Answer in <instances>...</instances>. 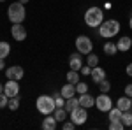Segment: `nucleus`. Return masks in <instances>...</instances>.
Instances as JSON below:
<instances>
[{"label": "nucleus", "mask_w": 132, "mask_h": 130, "mask_svg": "<svg viewBox=\"0 0 132 130\" xmlns=\"http://www.w3.org/2000/svg\"><path fill=\"white\" fill-rule=\"evenodd\" d=\"M102 21H104V11H102L101 7L92 5V7L86 9V12H85V23H86V27H90V28H99Z\"/></svg>", "instance_id": "1"}, {"label": "nucleus", "mask_w": 132, "mask_h": 130, "mask_svg": "<svg viewBox=\"0 0 132 130\" xmlns=\"http://www.w3.org/2000/svg\"><path fill=\"white\" fill-rule=\"evenodd\" d=\"M120 28H122V25H120L118 20H106L102 21L101 27H99V35L106 37V39H111V37L120 33Z\"/></svg>", "instance_id": "2"}, {"label": "nucleus", "mask_w": 132, "mask_h": 130, "mask_svg": "<svg viewBox=\"0 0 132 130\" xmlns=\"http://www.w3.org/2000/svg\"><path fill=\"white\" fill-rule=\"evenodd\" d=\"M7 18H9L11 23H23L25 18H27V9L25 5L20 4V2H14L7 7Z\"/></svg>", "instance_id": "3"}, {"label": "nucleus", "mask_w": 132, "mask_h": 130, "mask_svg": "<svg viewBox=\"0 0 132 130\" xmlns=\"http://www.w3.org/2000/svg\"><path fill=\"white\" fill-rule=\"evenodd\" d=\"M35 107L41 114H53L55 109H56V104H55V99L53 95H41L37 97V102H35Z\"/></svg>", "instance_id": "4"}, {"label": "nucleus", "mask_w": 132, "mask_h": 130, "mask_svg": "<svg viewBox=\"0 0 132 130\" xmlns=\"http://www.w3.org/2000/svg\"><path fill=\"white\" fill-rule=\"evenodd\" d=\"M69 120L76 125V127H79V125H85L86 120H88V112H86V107H83V106H78V107H74V109L69 112Z\"/></svg>", "instance_id": "5"}, {"label": "nucleus", "mask_w": 132, "mask_h": 130, "mask_svg": "<svg viewBox=\"0 0 132 130\" xmlns=\"http://www.w3.org/2000/svg\"><path fill=\"white\" fill-rule=\"evenodd\" d=\"M76 49L81 55H90L92 49H93V42L88 35H78L76 37Z\"/></svg>", "instance_id": "6"}, {"label": "nucleus", "mask_w": 132, "mask_h": 130, "mask_svg": "<svg viewBox=\"0 0 132 130\" xmlns=\"http://www.w3.org/2000/svg\"><path fill=\"white\" fill-rule=\"evenodd\" d=\"M95 107L101 112H108L113 107V100L108 93H101L99 97H95Z\"/></svg>", "instance_id": "7"}, {"label": "nucleus", "mask_w": 132, "mask_h": 130, "mask_svg": "<svg viewBox=\"0 0 132 130\" xmlns=\"http://www.w3.org/2000/svg\"><path fill=\"white\" fill-rule=\"evenodd\" d=\"M11 35H12V39L18 40V42L27 39V28L23 27V23H12V27H11Z\"/></svg>", "instance_id": "8"}, {"label": "nucleus", "mask_w": 132, "mask_h": 130, "mask_svg": "<svg viewBox=\"0 0 132 130\" xmlns=\"http://www.w3.org/2000/svg\"><path fill=\"white\" fill-rule=\"evenodd\" d=\"M4 93L7 95V97H18L20 95V83L16 79H9L5 84H4Z\"/></svg>", "instance_id": "9"}, {"label": "nucleus", "mask_w": 132, "mask_h": 130, "mask_svg": "<svg viewBox=\"0 0 132 130\" xmlns=\"http://www.w3.org/2000/svg\"><path fill=\"white\" fill-rule=\"evenodd\" d=\"M5 76H7V79L21 81L23 76H25V70H23V67H20V65H11V67L5 69Z\"/></svg>", "instance_id": "10"}, {"label": "nucleus", "mask_w": 132, "mask_h": 130, "mask_svg": "<svg viewBox=\"0 0 132 130\" xmlns=\"http://www.w3.org/2000/svg\"><path fill=\"white\" fill-rule=\"evenodd\" d=\"M69 67H71L72 70H81L83 67V55L78 51V53H72L71 56H69Z\"/></svg>", "instance_id": "11"}, {"label": "nucleus", "mask_w": 132, "mask_h": 130, "mask_svg": "<svg viewBox=\"0 0 132 130\" xmlns=\"http://www.w3.org/2000/svg\"><path fill=\"white\" fill-rule=\"evenodd\" d=\"M116 48H118V51H122V53H127L132 48V39L129 35H122L118 39V42H116Z\"/></svg>", "instance_id": "12"}, {"label": "nucleus", "mask_w": 132, "mask_h": 130, "mask_svg": "<svg viewBox=\"0 0 132 130\" xmlns=\"http://www.w3.org/2000/svg\"><path fill=\"white\" fill-rule=\"evenodd\" d=\"M90 77H92V81H93V83H97V84H99L102 79H106V70L97 65V67H93V69H92Z\"/></svg>", "instance_id": "13"}, {"label": "nucleus", "mask_w": 132, "mask_h": 130, "mask_svg": "<svg viewBox=\"0 0 132 130\" xmlns=\"http://www.w3.org/2000/svg\"><path fill=\"white\" fill-rule=\"evenodd\" d=\"M41 127L44 130H55L56 127H58V121H56V118H55L53 114H46V118L42 120Z\"/></svg>", "instance_id": "14"}, {"label": "nucleus", "mask_w": 132, "mask_h": 130, "mask_svg": "<svg viewBox=\"0 0 132 130\" xmlns=\"http://www.w3.org/2000/svg\"><path fill=\"white\" fill-rule=\"evenodd\" d=\"M60 93H62V97H63L65 100L71 99V97H74V95H76V84H72V83L63 84V86H62V90H60Z\"/></svg>", "instance_id": "15"}, {"label": "nucleus", "mask_w": 132, "mask_h": 130, "mask_svg": "<svg viewBox=\"0 0 132 130\" xmlns=\"http://www.w3.org/2000/svg\"><path fill=\"white\" fill-rule=\"evenodd\" d=\"M116 107H118V109H122V111L132 109V99H130V97H127V95L120 97V99L116 100Z\"/></svg>", "instance_id": "16"}, {"label": "nucleus", "mask_w": 132, "mask_h": 130, "mask_svg": "<svg viewBox=\"0 0 132 130\" xmlns=\"http://www.w3.org/2000/svg\"><path fill=\"white\" fill-rule=\"evenodd\" d=\"M79 106L86 107V109L93 107V106H95V97H92V95H88V93H83V95H79Z\"/></svg>", "instance_id": "17"}, {"label": "nucleus", "mask_w": 132, "mask_h": 130, "mask_svg": "<svg viewBox=\"0 0 132 130\" xmlns=\"http://www.w3.org/2000/svg\"><path fill=\"white\" fill-rule=\"evenodd\" d=\"M104 55H108V56H114L116 53H118V48H116V42H111V40H108L106 44H104Z\"/></svg>", "instance_id": "18"}, {"label": "nucleus", "mask_w": 132, "mask_h": 130, "mask_svg": "<svg viewBox=\"0 0 132 130\" xmlns=\"http://www.w3.org/2000/svg\"><path fill=\"white\" fill-rule=\"evenodd\" d=\"M122 114H123V111H122V109H118V107L114 106V107H111V109L108 111V120H109V121L122 120Z\"/></svg>", "instance_id": "19"}, {"label": "nucleus", "mask_w": 132, "mask_h": 130, "mask_svg": "<svg viewBox=\"0 0 132 130\" xmlns=\"http://www.w3.org/2000/svg\"><path fill=\"white\" fill-rule=\"evenodd\" d=\"M53 116L56 118V121H58V123L69 120V112L63 109V107H56V109H55V112H53Z\"/></svg>", "instance_id": "20"}, {"label": "nucleus", "mask_w": 132, "mask_h": 130, "mask_svg": "<svg viewBox=\"0 0 132 130\" xmlns=\"http://www.w3.org/2000/svg\"><path fill=\"white\" fill-rule=\"evenodd\" d=\"M79 106V99H76V95L74 97H71V99H67L65 100V106H63V109L67 111V112H71L74 107H78Z\"/></svg>", "instance_id": "21"}, {"label": "nucleus", "mask_w": 132, "mask_h": 130, "mask_svg": "<svg viewBox=\"0 0 132 130\" xmlns=\"http://www.w3.org/2000/svg\"><path fill=\"white\" fill-rule=\"evenodd\" d=\"M9 53H11V44L5 42V40H2V42H0V58L5 60V58L9 56Z\"/></svg>", "instance_id": "22"}, {"label": "nucleus", "mask_w": 132, "mask_h": 130, "mask_svg": "<svg viewBox=\"0 0 132 130\" xmlns=\"http://www.w3.org/2000/svg\"><path fill=\"white\" fill-rule=\"evenodd\" d=\"M65 77H67V83H72V84H78V83H79V77H81V76H79V72H78V70H69V72H67V76H65Z\"/></svg>", "instance_id": "23"}, {"label": "nucleus", "mask_w": 132, "mask_h": 130, "mask_svg": "<svg viewBox=\"0 0 132 130\" xmlns=\"http://www.w3.org/2000/svg\"><path fill=\"white\" fill-rule=\"evenodd\" d=\"M122 121H123V125H125V128H127V127L130 128V127H132V109L123 111V114H122Z\"/></svg>", "instance_id": "24"}, {"label": "nucleus", "mask_w": 132, "mask_h": 130, "mask_svg": "<svg viewBox=\"0 0 132 130\" xmlns=\"http://www.w3.org/2000/svg\"><path fill=\"white\" fill-rule=\"evenodd\" d=\"M86 65H88V67H92V69H93V67H97V65H99V56H97L95 53L86 55Z\"/></svg>", "instance_id": "25"}, {"label": "nucleus", "mask_w": 132, "mask_h": 130, "mask_svg": "<svg viewBox=\"0 0 132 130\" xmlns=\"http://www.w3.org/2000/svg\"><path fill=\"white\" fill-rule=\"evenodd\" d=\"M99 90H101V93H109L111 91V83L108 79H102L99 83Z\"/></svg>", "instance_id": "26"}, {"label": "nucleus", "mask_w": 132, "mask_h": 130, "mask_svg": "<svg viewBox=\"0 0 132 130\" xmlns=\"http://www.w3.org/2000/svg\"><path fill=\"white\" fill-rule=\"evenodd\" d=\"M7 107H9L11 111H16V109H18V107H20V95H18V97H11Z\"/></svg>", "instance_id": "27"}, {"label": "nucleus", "mask_w": 132, "mask_h": 130, "mask_svg": "<svg viewBox=\"0 0 132 130\" xmlns=\"http://www.w3.org/2000/svg\"><path fill=\"white\" fill-rule=\"evenodd\" d=\"M125 125H123L122 120H116V121H109V130H123Z\"/></svg>", "instance_id": "28"}, {"label": "nucleus", "mask_w": 132, "mask_h": 130, "mask_svg": "<svg viewBox=\"0 0 132 130\" xmlns=\"http://www.w3.org/2000/svg\"><path fill=\"white\" fill-rule=\"evenodd\" d=\"M76 93H79V95H83V93H88V84L79 81V83L76 84Z\"/></svg>", "instance_id": "29"}, {"label": "nucleus", "mask_w": 132, "mask_h": 130, "mask_svg": "<svg viewBox=\"0 0 132 130\" xmlns=\"http://www.w3.org/2000/svg\"><path fill=\"white\" fill-rule=\"evenodd\" d=\"M7 104H9V97L2 91L0 93V109H4V107H7Z\"/></svg>", "instance_id": "30"}, {"label": "nucleus", "mask_w": 132, "mask_h": 130, "mask_svg": "<svg viewBox=\"0 0 132 130\" xmlns=\"http://www.w3.org/2000/svg\"><path fill=\"white\" fill-rule=\"evenodd\" d=\"M62 128L63 130H72V128H76V125H74L71 120H65V121H62Z\"/></svg>", "instance_id": "31"}, {"label": "nucleus", "mask_w": 132, "mask_h": 130, "mask_svg": "<svg viewBox=\"0 0 132 130\" xmlns=\"http://www.w3.org/2000/svg\"><path fill=\"white\" fill-rule=\"evenodd\" d=\"M92 72V67H88V65H83L81 70H79V74H83V76H90Z\"/></svg>", "instance_id": "32"}, {"label": "nucleus", "mask_w": 132, "mask_h": 130, "mask_svg": "<svg viewBox=\"0 0 132 130\" xmlns=\"http://www.w3.org/2000/svg\"><path fill=\"white\" fill-rule=\"evenodd\" d=\"M123 91H125V95H127V97H130V99H132V83H130V84H127Z\"/></svg>", "instance_id": "33"}, {"label": "nucleus", "mask_w": 132, "mask_h": 130, "mask_svg": "<svg viewBox=\"0 0 132 130\" xmlns=\"http://www.w3.org/2000/svg\"><path fill=\"white\" fill-rule=\"evenodd\" d=\"M125 72H127V76H130V77H132V63H129V65L125 67Z\"/></svg>", "instance_id": "34"}, {"label": "nucleus", "mask_w": 132, "mask_h": 130, "mask_svg": "<svg viewBox=\"0 0 132 130\" xmlns=\"http://www.w3.org/2000/svg\"><path fill=\"white\" fill-rule=\"evenodd\" d=\"M4 67H5V63H4V60L0 58V70H4Z\"/></svg>", "instance_id": "35"}, {"label": "nucleus", "mask_w": 132, "mask_h": 130, "mask_svg": "<svg viewBox=\"0 0 132 130\" xmlns=\"http://www.w3.org/2000/svg\"><path fill=\"white\" fill-rule=\"evenodd\" d=\"M18 2H20V4H23V5H25V4H28V2H30V0H18Z\"/></svg>", "instance_id": "36"}, {"label": "nucleus", "mask_w": 132, "mask_h": 130, "mask_svg": "<svg viewBox=\"0 0 132 130\" xmlns=\"http://www.w3.org/2000/svg\"><path fill=\"white\" fill-rule=\"evenodd\" d=\"M129 27H130V30H132V14H130V20H129Z\"/></svg>", "instance_id": "37"}, {"label": "nucleus", "mask_w": 132, "mask_h": 130, "mask_svg": "<svg viewBox=\"0 0 132 130\" xmlns=\"http://www.w3.org/2000/svg\"><path fill=\"white\" fill-rule=\"evenodd\" d=\"M2 91H4V84L0 83V93H2Z\"/></svg>", "instance_id": "38"}, {"label": "nucleus", "mask_w": 132, "mask_h": 130, "mask_svg": "<svg viewBox=\"0 0 132 130\" xmlns=\"http://www.w3.org/2000/svg\"><path fill=\"white\" fill-rule=\"evenodd\" d=\"M0 2H5V0H0Z\"/></svg>", "instance_id": "39"}, {"label": "nucleus", "mask_w": 132, "mask_h": 130, "mask_svg": "<svg viewBox=\"0 0 132 130\" xmlns=\"http://www.w3.org/2000/svg\"><path fill=\"white\" fill-rule=\"evenodd\" d=\"M130 128H132V127H130Z\"/></svg>", "instance_id": "40"}]
</instances>
